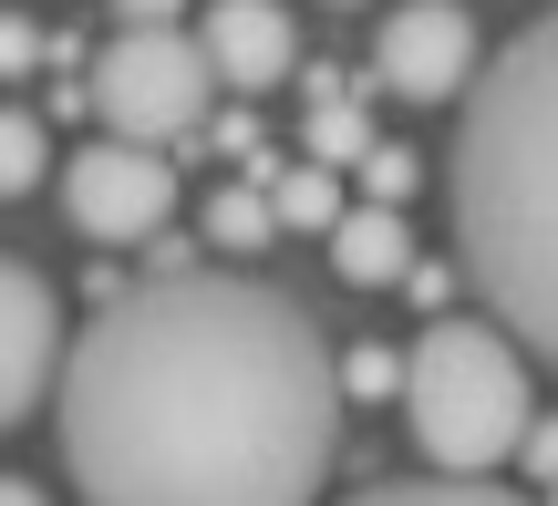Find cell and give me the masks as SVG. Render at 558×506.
<instances>
[{
	"mask_svg": "<svg viewBox=\"0 0 558 506\" xmlns=\"http://www.w3.org/2000/svg\"><path fill=\"white\" fill-rule=\"evenodd\" d=\"M52 414L83 506H311L341 455V351L248 269H156L73 331Z\"/></svg>",
	"mask_w": 558,
	"mask_h": 506,
	"instance_id": "cell-1",
	"label": "cell"
},
{
	"mask_svg": "<svg viewBox=\"0 0 558 506\" xmlns=\"http://www.w3.org/2000/svg\"><path fill=\"white\" fill-rule=\"evenodd\" d=\"M456 248L486 321L558 372V0L456 103Z\"/></svg>",
	"mask_w": 558,
	"mask_h": 506,
	"instance_id": "cell-2",
	"label": "cell"
},
{
	"mask_svg": "<svg viewBox=\"0 0 558 506\" xmlns=\"http://www.w3.org/2000/svg\"><path fill=\"white\" fill-rule=\"evenodd\" d=\"M403 424L435 476H497L538 424L527 351L497 321H424V342L403 351Z\"/></svg>",
	"mask_w": 558,
	"mask_h": 506,
	"instance_id": "cell-3",
	"label": "cell"
},
{
	"mask_svg": "<svg viewBox=\"0 0 558 506\" xmlns=\"http://www.w3.org/2000/svg\"><path fill=\"white\" fill-rule=\"evenodd\" d=\"M207 94H218V62H207V41L177 32V21H135V32H114L94 52V73H83V114H94L104 135H124V145L197 135Z\"/></svg>",
	"mask_w": 558,
	"mask_h": 506,
	"instance_id": "cell-4",
	"label": "cell"
},
{
	"mask_svg": "<svg viewBox=\"0 0 558 506\" xmlns=\"http://www.w3.org/2000/svg\"><path fill=\"white\" fill-rule=\"evenodd\" d=\"M62 218L83 227V238L124 248V238H166V218H177V165H166V145H124V135H94L62 156Z\"/></svg>",
	"mask_w": 558,
	"mask_h": 506,
	"instance_id": "cell-5",
	"label": "cell"
},
{
	"mask_svg": "<svg viewBox=\"0 0 558 506\" xmlns=\"http://www.w3.org/2000/svg\"><path fill=\"white\" fill-rule=\"evenodd\" d=\"M476 73H486V52H476V11L465 0H403L373 32V83L393 103H465Z\"/></svg>",
	"mask_w": 558,
	"mask_h": 506,
	"instance_id": "cell-6",
	"label": "cell"
},
{
	"mask_svg": "<svg viewBox=\"0 0 558 506\" xmlns=\"http://www.w3.org/2000/svg\"><path fill=\"white\" fill-rule=\"evenodd\" d=\"M62 351H73V342H62L52 280L0 248V434H11L21 414H41V393L62 383Z\"/></svg>",
	"mask_w": 558,
	"mask_h": 506,
	"instance_id": "cell-7",
	"label": "cell"
},
{
	"mask_svg": "<svg viewBox=\"0 0 558 506\" xmlns=\"http://www.w3.org/2000/svg\"><path fill=\"white\" fill-rule=\"evenodd\" d=\"M197 41H207V62H218L228 94H269V83H290V62H300V32H290L279 0H207Z\"/></svg>",
	"mask_w": 558,
	"mask_h": 506,
	"instance_id": "cell-8",
	"label": "cell"
},
{
	"mask_svg": "<svg viewBox=\"0 0 558 506\" xmlns=\"http://www.w3.org/2000/svg\"><path fill=\"white\" fill-rule=\"evenodd\" d=\"M331 269H341L352 289L414 280V227H403V207H352V218L331 227Z\"/></svg>",
	"mask_w": 558,
	"mask_h": 506,
	"instance_id": "cell-9",
	"label": "cell"
},
{
	"mask_svg": "<svg viewBox=\"0 0 558 506\" xmlns=\"http://www.w3.org/2000/svg\"><path fill=\"white\" fill-rule=\"evenodd\" d=\"M207 238L228 248V259H248V248L279 238V207H269V165H248L239 186H207Z\"/></svg>",
	"mask_w": 558,
	"mask_h": 506,
	"instance_id": "cell-10",
	"label": "cell"
},
{
	"mask_svg": "<svg viewBox=\"0 0 558 506\" xmlns=\"http://www.w3.org/2000/svg\"><path fill=\"white\" fill-rule=\"evenodd\" d=\"M269 207H279V227H320V238H331L341 218H352V197H341V176L331 165H269Z\"/></svg>",
	"mask_w": 558,
	"mask_h": 506,
	"instance_id": "cell-11",
	"label": "cell"
},
{
	"mask_svg": "<svg viewBox=\"0 0 558 506\" xmlns=\"http://www.w3.org/2000/svg\"><path fill=\"white\" fill-rule=\"evenodd\" d=\"M300 145H311V165H362V156H373V114H362V103H341V83H320Z\"/></svg>",
	"mask_w": 558,
	"mask_h": 506,
	"instance_id": "cell-12",
	"label": "cell"
},
{
	"mask_svg": "<svg viewBox=\"0 0 558 506\" xmlns=\"http://www.w3.org/2000/svg\"><path fill=\"white\" fill-rule=\"evenodd\" d=\"M352 506H527L497 476H393V486H362Z\"/></svg>",
	"mask_w": 558,
	"mask_h": 506,
	"instance_id": "cell-13",
	"label": "cell"
},
{
	"mask_svg": "<svg viewBox=\"0 0 558 506\" xmlns=\"http://www.w3.org/2000/svg\"><path fill=\"white\" fill-rule=\"evenodd\" d=\"M41 165H52V135H41V114L0 103V197H32Z\"/></svg>",
	"mask_w": 558,
	"mask_h": 506,
	"instance_id": "cell-14",
	"label": "cell"
},
{
	"mask_svg": "<svg viewBox=\"0 0 558 506\" xmlns=\"http://www.w3.org/2000/svg\"><path fill=\"white\" fill-rule=\"evenodd\" d=\"M403 186H414V156H403V145H373V156H362V197L403 207Z\"/></svg>",
	"mask_w": 558,
	"mask_h": 506,
	"instance_id": "cell-15",
	"label": "cell"
},
{
	"mask_svg": "<svg viewBox=\"0 0 558 506\" xmlns=\"http://www.w3.org/2000/svg\"><path fill=\"white\" fill-rule=\"evenodd\" d=\"M32 62H41V32L21 11H0V73H32Z\"/></svg>",
	"mask_w": 558,
	"mask_h": 506,
	"instance_id": "cell-16",
	"label": "cell"
},
{
	"mask_svg": "<svg viewBox=\"0 0 558 506\" xmlns=\"http://www.w3.org/2000/svg\"><path fill=\"white\" fill-rule=\"evenodd\" d=\"M383 383H403V362H383V351L362 342L352 362H341V393H383Z\"/></svg>",
	"mask_w": 558,
	"mask_h": 506,
	"instance_id": "cell-17",
	"label": "cell"
},
{
	"mask_svg": "<svg viewBox=\"0 0 558 506\" xmlns=\"http://www.w3.org/2000/svg\"><path fill=\"white\" fill-rule=\"evenodd\" d=\"M527 466H538V486H558V414H538V424H527Z\"/></svg>",
	"mask_w": 558,
	"mask_h": 506,
	"instance_id": "cell-18",
	"label": "cell"
},
{
	"mask_svg": "<svg viewBox=\"0 0 558 506\" xmlns=\"http://www.w3.org/2000/svg\"><path fill=\"white\" fill-rule=\"evenodd\" d=\"M0 506H41V486L32 476H0Z\"/></svg>",
	"mask_w": 558,
	"mask_h": 506,
	"instance_id": "cell-19",
	"label": "cell"
},
{
	"mask_svg": "<svg viewBox=\"0 0 558 506\" xmlns=\"http://www.w3.org/2000/svg\"><path fill=\"white\" fill-rule=\"evenodd\" d=\"M114 11H135V21H166V11H177V0H114Z\"/></svg>",
	"mask_w": 558,
	"mask_h": 506,
	"instance_id": "cell-20",
	"label": "cell"
},
{
	"mask_svg": "<svg viewBox=\"0 0 558 506\" xmlns=\"http://www.w3.org/2000/svg\"><path fill=\"white\" fill-rule=\"evenodd\" d=\"M331 11H352V0H331Z\"/></svg>",
	"mask_w": 558,
	"mask_h": 506,
	"instance_id": "cell-21",
	"label": "cell"
},
{
	"mask_svg": "<svg viewBox=\"0 0 558 506\" xmlns=\"http://www.w3.org/2000/svg\"><path fill=\"white\" fill-rule=\"evenodd\" d=\"M548 506H558V486H548Z\"/></svg>",
	"mask_w": 558,
	"mask_h": 506,
	"instance_id": "cell-22",
	"label": "cell"
}]
</instances>
